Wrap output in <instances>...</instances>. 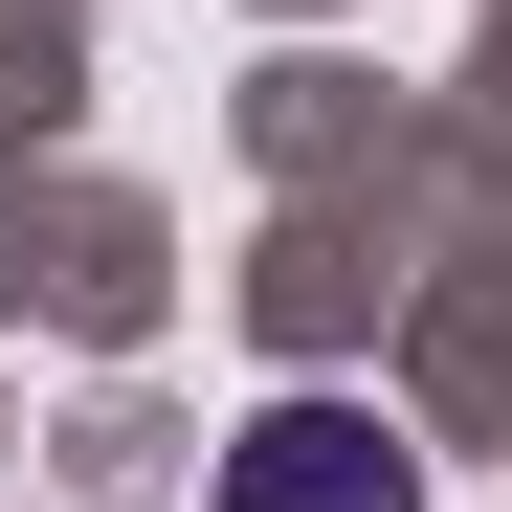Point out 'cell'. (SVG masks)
I'll use <instances>...</instances> for the list:
<instances>
[{
    "instance_id": "1",
    "label": "cell",
    "mask_w": 512,
    "mask_h": 512,
    "mask_svg": "<svg viewBox=\"0 0 512 512\" xmlns=\"http://www.w3.org/2000/svg\"><path fill=\"white\" fill-rule=\"evenodd\" d=\"M223 512H423V468L379 446L357 401H268V423L223 446Z\"/></svg>"
}]
</instances>
